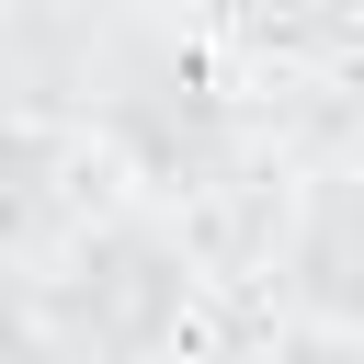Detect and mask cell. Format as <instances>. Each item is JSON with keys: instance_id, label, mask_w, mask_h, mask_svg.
Listing matches in <instances>:
<instances>
[{"instance_id": "obj_1", "label": "cell", "mask_w": 364, "mask_h": 364, "mask_svg": "<svg viewBox=\"0 0 364 364\" xmlns=\"http://www.w3.org/2000/svg\"><path fill=\"white\" fill-rule=\"evenodd\" d=\"M193 307V262L148 205L80 216L34 273V341L57 353H159Z\"/></svg>"}]
</instances>
